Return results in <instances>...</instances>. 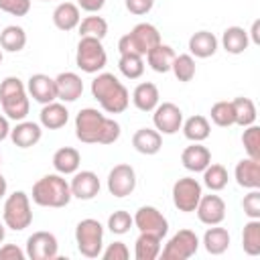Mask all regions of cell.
<instances>
[{
  "mask_svg": "<svg viewBox=\"0 0 260 260\" xmlns=\"http://www.w3.org/2000/svg\"><path fill=\"white\" fill-rule=\"evenodd\" d=\"M2 221L6 228H10L14 232H22L32 223L30 197L24 191H14L4 199Z\"/></svg>",
  "mask_w": 260,
  "mask_h": 260,
  "instance_id": "cell-6",
  "label": "cell"
},
{
  "mask_svg": "<svg viewBox=\"0 0 260 260\" xmlns=\"http://www.w3.org/2000/svg\"><path fill=\"white\" fill-rule=\"evenodd\" d=\"M234 179L244 189H260V160L258 158H242L234 169Z\"/></svg>",
  "mask_w": 260,
  "mask_h": 260,
  "instance_id": "cell-20",
  "label": "cell"
},
{
  "mask_svg": "<svg viewBox=\"0 0 260 260\" xmlns=\"http://www.w3.org/2000/svg\"><path fill=\"white\" fill-rule=\"evenodd\" d=\"M8 136H10V120L4 114H0V142L6 140Z\"/></svg>",
  "mask_w": 260,
  "mask_h": 260,
  "instance_id": "cell-49",
  "label": "cell"
},
{
  "mask_svg": "<svg viewBox=\"0 0 260 260\" xmlns=\"http://www.w3.org/2000/svg\"><path fill=\"white\" fill-rule=\"evenodd\" d=\"M55 85H57V100H61L63 104H71L75 100L81 98L83 93V81L77 73L73 71H63L55 77Z\"/></svg>",
  "mask_w": 260,
  "mask_h": 260,
  "instance_id": "cell-18",
  "label": "cell"
},
{
  "mask_svg": "<svg viewBox=\"0 0 260 260\" xmlns=\"http://www.w3.org/2000/svg\"><path fill=\"white\" fill-rule=\"evenodd\" d=\"M250 45L248 30L242 26H228L221 35V47L230 55H242Z\"/></svg>",
  "mask_w": 260,
  "mask_h": 260,
  "instance_id": "cell-29",
  "label": "cell"
},
{
  "mask_svg": "<svg viewBox=\"0 0 260 260\" xmlns=\"http://www.w3.org/2000/svg\"><path fill=\"white\" fill-rule=\"evenodd\" d=\"M4 238H6V225H4V221H0V244L4 242Z\"/></svg>",
  "mask_w": 260,
  "mask_h": 260,
  "instance_id": "cell-52",
  "label": "cell"
},
{
  "mask_svg": "<svg viewBox=\"0 0 260 260\" xmlns=\"http://www.w3.org/2000/svg\"><path fill=\"white\" fill-rule=\"evenodd\" d=\"M51 162H53L55 173H59V175H63V177H65V175H73L75 171H79L81 154H79V150L73 148V146H61V148L55 150Z\"/></svg>",
  "mask_w": 260,
  "mask_h": 260,
  "instance_id": "cell-26",
  "label": "cell"
},
{
  "mask_svg": "<svg viewBox=\"0 0 260 260\" xmlns=\"http://www.w3.org/2000/svg\"><path fill=\"white\" fill-rule=\"evenodd\" d=\"M171 71L175 73V77H177L179 81H183V83L191 81V79L195 77V71H197V67H195V57L189 55V53L175 55L173 65H171Z\"/></svg>",
  "mask_w": 260,
  "mask_h": 260,
  "instance_id": "cell-38",
  "label": "cell"
},
{
  "mask_svg": "<svg viewBox=\"0 0 260 260\" xmlns=\"http://www.w3.org/2000/svg\"><path fill=\"white\" fill-rule=\"evenodd\" d=\"M230 242H232L230 232H228L225 228H219V223H217V225H209V228L205 230V234H203V240H201L205 252L211 254V256L223 254V252L230 248Z\"/></svg>",
  "mask_w": 260,
  "mask_h": 260,
  "instance_id": "cell-27",
  "label": "cell"
},
{
  "mask_svg": "<svg viewBox=\"0 0 260 260\" xmlns=\"http://www.w3.org/2000/svg\"><path fill=\"white\" fill-rule=\"evenodd\" d=\"M26 91L28 95L39 102L41 106L49 104V102H55L57 100V85H55V77H49L45 73H35L28 77V83H26Z\"/></svg>",
  "mask_w": 260,
  "mask_h": 260,
  "instance_id": "cell-17",
  "label": "cell"
},
{
  "mask_svg": "<svg viewBox=\"0 0 260 260\" xmlns=\"http://www.w3.org/2000/svg\"><path fill=\"white\" fill-rule=\"evenodd\" d=\"M132 225H134V219H132V215H130L128 211H124V209H116V211L110 213V217H108V230H110L112 234H116V236L128 234Z\"/></svg>",
  "mask_w": 260,
  "mask_h": 260,
  "instance_id": "cell-42",
  "label": "cell"
},
{
  "mask_svg": "<svg viewBox=\"0 0 260 260\" xmlns=\"http://www.w3.org/2000/svg\"><path fill=\"white\" fill-rule=\"evenodd\" d=\"M152 124L160 134H175L183 126V112L177 104L162 102L152 110Z\"/></svg>",
  "mask_w": 260,
  "mask_h": 260,
  "instance_id": "cell-13",
  "label": "cell"
},
{
  "mask_svg": "<svg viewBox=\"0 0 260 260\" xmlns=\"http://www.w3.org/2000/svg\"><path fill=\"white\" fill-rule=\"evenodd\" d=\"M79 37H93V39H104L108 35V22L104 16H98V14H89L85 16L79 24Z\"/></svg>",
  "mask_w": 260,
  "mask_h": 260,
  "instance_id": "cell-37",
  "label": "cell"
},
{
  "mask_svg": "<svg viewBox=\"0 0 260 260\" xmlns=\"http://www.w3.org/2000/svg\"><path fill=\"white\" fill-rule=\"evenodd\" d=\"M209 116H211V122L219 128H230L236 124V116H234V106L232 102H215L209 110Z\"/></svg>",
  "mask_w": 260,
  "mask_h": 260,
  "instance_id": "cell-40",
  "label": "cell"
},
{
  "mask_svg": "<svg viewBox=\"0 0 260 260\" xmlns=\"http://www.w3.org/2000/svg\"><path fill=\"white\" fill-rule=\"evenodd\" d=\"M81 22V12H79V6L73 4V2H61L55 6L53 10V24L59 28V30H73L77 28V24Z\"/></svg>",
  "mask_w": 260,
  "mask_h": 260,
  "instance_id": "cell-28",
  "label": "cell"
},
{
  "mask_svg": "<svg viewBox=\"0 0 260 260\" xmlns=\"http://www.w3.org/2000/svg\"><path fill=\"white\" fill-rule=\"evenodd\" d=\"M132 146L140 154H156L162 148V134L154 128H138L132 134Z\"/></svg>",
  "mask_w": 260,
  "mask_h": 260,
  "instance_id": "cell-23",
  "label": "cell"
},
{
  "mask_svg": "<svg viewBox=\"0 0 260 260\" xmlns=\"http://www.w3.org/2000/svg\"><path fill=\"white\" fill-rule=\"evenodd\" d=\"M6 191H8V183H6V179H4L2 173H0V199L6 197Z\"/></svg>",
  "mask_w": 260,
  "mask_h": 260,
  "instance_id": "cell-51",
  "label": "cell"
},
{
  "mask_svg": "<svg viewBox=\"0 0 260 260\" xmlns=\"http://www.w3.org/2000/svg\"><path fill=\"white\" fill-rule=\"evenodd\" d=\"M26 45V32L18 24H8L0 30V47L8 53H18Z\"/></svg>",
  "mask_w": 260,
  "mask_h": 260,
  "instance_id": "cell-33",
  "label": "cell"
},
{
  "mask_svg": "<svg viewBox=\"0 0 260 260\" xmlns=\"http://www.w3.org/2000/svg\"><path fill=\"white\" fill-rule=\"evenodd\" d=\"M104 4H106V0H77V6L85 12H89V14L100 12L104 8Z\"/></svg>",
  "mask_w": 260,
  "mask_h": 260,
  "instance_id": "cell-48",
  "label": "cell"
},
{
  "mask_svg": "<svg viewBox=\"0 0 260 260\" xmlns=\"http://www.w3.org/2000/svg\"><path fill=\"white\" fill-rule=\"evenodd\" d=\"M39 124L47 130H59L69 122V110L61 102H49L41 108Z\"/></svg>",
  "mask_w": 260,
  "mask_h": 260,
  "instance_id": "cell-24",
  "label": "cell"
},
{
  "mask_svg": "<svg viewBox=\"0 0 260 260\" xmlns=\"http://www.w3.org/2000/svg\"><path fill=\"white\" fill-rule=\"evenodd\" d=\"M75 244L81 256L98 258L104 250V225L93 217L81 219L75 225Z\"/></svg>",
  "mask_w": 260,
  "mask_h": 260,
  "instance_id": "cell-7",
  "label": "cell"
},
{
  "mask_svg": "<svg viewBox=\"0 0 260 260\" xmlns=\"http://www.w3.org/2000/svg\"><path fill=\"white\" fill-rule=\"evenodd\" d=\"M258 28H260V20H254V22H252V30L248 32V39H250L254 45H258V43H260V37H258Z\"/></svg>",
  "mask_w": 260,
  "mask_h": 260,
  "instance_id": "cell-50",
  "label": "cell"
},
{
  "mask_svg": "<svg viewBox=\"0 0 260 260\" xmlns=\"http://www.w3.org/2000/svg\"><path fill=\"white\" fill-rule=\"evenodd\" d=\"M160 242H162L160 238L140 232V236L134 242V258L136 260H154V258H158Z\"/></svg>",
  "mask_w": 260,
  "mask_h": 260,
  "instance_id": "cell-32",
  "label": "cell"
},
{
  "mask_svg": "<svg viewBox=\"0 0 260 260\" xmlns=\"http://www.w3.org/2000/svg\"><path fill=\"white\" fill-rule=\"evenodd\" d=\"M134 219V225L138 232H144V234H152L156 238H165L169 234V221L167 217L154 207V205H142L136 209V213L132 215Z\"/></svg>",
  "mask_w": 260,
  "mask_h": 260,
  "instance_id": "cell-11",
  "label": "cell"
},
{
  "mask_svg": "<svg viewBox=\"0 0 260 260\" xmlns=\"http://www.w3.org/2000/svg\"><path fill=\"white\" fill-rule=\"evenodd\" d=\"M26 252L18 248L16 244H4L0 246V260H24Z\"/></svg>",
  "mask_w": 260,
  "mask_h": 260,
  "instance_id": "cell-46",
  "label": "cell"
},
{
  "mask_svg": "<svg viewBox=\"0 0 260 260\" xmlns=\"http://www.w3.org/2000/svg\"><path fill=\"white\" fill-rule=\"evenodd\" d=\"M0 10L12 16H24L30 10V0H0Z\"/></svg>",
  "mask_w": 260,
  "mask_h": 260,
  "instance_id": "cell-45",
  "label": "cell"
},
{
  "mask_svg": "<svg viewBox=\"0 0 260 260\" xmlns=\"http://www.w3.org/2000/svg\"><path fill=\"white\" fill-rule=\"evenodd\" d=\"M160 32L154 24L150 22H138L130 32H126L124 37H120L118 41V51L120 55L124 53H136L146 57V53L150 49H154L156 45H160Z\"/></svg>",
  "mask_w": 260,
  "mask_h": 260,
  "instance_id": "cell-5",
  "label": "cell"
},
{
  "mask_svg": "<svg viewBox=\"0 0 260 260\" xmlns=\"http://www.w3.org/2000/svg\"><path fill=\"white\" fill-rule=\"evenodd\" d=\"M181 130H183L185 138L191 140V142H203V140L209 138V134H211L209 120H207L205 116H201V114H195V116L187 118V120L183 122Z\"/></svg>",
  "mask_w": 260,
  "mask_h": 260,
  "instance_id": "cell-31",
  "label": "cell"
},
{
  "mask_svg": "<svg viewBox=\"0 0 260 260\" xmlns=\"http://www.w3.org/2000/svg\"><path fill=\"white\" fill-rule=\"evenodd\" d=\"M0 104H2V114L8 120L20 122L28 116L30 100H28L26 85L20 77L8 75V77L2 79V83H0Z\"/></svg>",
  "mask_w": 260,
  "mask_h": 260,
  "instance_id": "cell-4",
  "label": "cell"
},
{
  "mask_svg": "<svg viewBox=\"0 0 260 260\" xmlns=\"http://www.w3.org/2000/svg\"><path fill=\"white\" fill-rule=\"evenodd\" d=\"M242 209L248 219H260V189H248L242 199Z\"/></svg>",
  "mask_w": 260,
  "mask_h": 260,
  "instance_id": "cell-43",
  "label": "cell"
},
{
  "mask_svg": "<svg viewBox=\"0 0 260 260\" xmlns=\"http://www.w3.org/2000/svg\"><path fill=\"white\" fill-rule=\"evenodd\" d=\"M120 132V124L95 108H83L75 116V136L83 144H114Z\"/></svg>",
  "mask_w": 260,
  "mask_h": 260,
  "instance_id": "cell-1",
  "label": "cell"
},
{
  "mask_svg": "<svg viewBox=\"0 0 260 260\" xmlns=\"http://www.w3.org/2000/svg\"><path fill=\"white\" fill-rule=\"evenodd\" d=\"M32 201L41 207H65L69 205V201L73 199L69 183L63 175L59 173H49L45 177H41L35 185H32Z\"/></svg>",
  "mask_w": 260,
  "mask_h": 260,
  "instance_id": "cell-3",
  "label": "cell"
},
{
  "mask_svg": "<svg viewBox=\"0 0 260 260\" xmlns=\"http://www.w3.org/2000/svg\"><path fill=\"white\" fill-rule=\"evenodd\" d=\"M69 189H71V195L75 199L89 201L95 195H100L102 185H100V179L93 171H75L73 179L69 181Z\"/></svg>",
  "mask_w": 260,
  "mask_h": 260,
  "instance_id": "cell-16",
  "label": "cell"
},
{
  "mask_svg": "<svg viewBox=\"0 0 260 260\" xmlns=\"http://www.w3.org/2000/svg\"><path fill=\"white\" fill-rule=\"evenodd\" d=\"M118 69H120V73H122L126 79H138V77L144 73L142 55H136V53H124V55H120Z\"/></svg>",
  "mask_w": 260,
  "mask_h": 260,
  "instance_id": "cell-39",
  "label": "cell"
},
{
  "mask_svg": "<svg viewBox=\"0 0 260 260\" xmlns=\"http://www.w3.org/2000/svg\"><path fill=\"white\" fill-rule=\"evenodd\" d=\"M104 260H128V256H130V250H128V246L124 244V242H112V244H108L104 250H102V254H100Z\"/></svg>",
  "mask_w": 260,
  "mask_h": 260,
  "instance_id": "cell-44",
  "label": "cell"
},
{
  "mask_svg": "<svg viewBox=\"0 0 260 260\" xmlns=\"http://www.w3.org/2000/svg\"><path fill=\"white\" fill-rule=\"evenodd\" d=\"M217 47H219V41L209 30H197L189 37V55H193L197 59L213 57Z\"/></svg>",
  "mask_w": 260,
  "mask_h": 260,
  "instance_id": "cell-22",
  "label": "cell"
},
{
  "mask_svg": "<svg viewBox=\"0 0 260 260\" xmlns=\"http://www.w3.org/2000/svg\"><path fill=\"white\" fill-rule=\"evenodd\" d=\"M43 136V126L30 120H20L16 122L14 128H10V140L18 148H30L35 146Z\"/></svg>",
  "mask_w": 260,
  "mask_h": 260,
  "instance_id": "cell-19",
  "label": "cell"
},
{
  "mask_svg": "<svg viewBox=\"0 0 260 260\" xmlns=\"http://www.w3.org/2000/svg\"><path fill=\"white\" fill-rule=\"evenodd\" d=\"M41 2H51V0H41Z\"/></svg>",
  "mask_w": 260,
  "mask_h": 260,
  "instance_id": "cell-54",
  "label": "cell"
},
{
  "mask_svg": "<svg viewBox=\"0 0 260 260\" xmlns=\"http://www.w3.org/2000/svg\"><path fill=\"white\" fill-rule=\"evenodd\" d=\"M230 177H228V169L219 162H209L203 169V185L211 191H221L225 189Z\"/></svg>",
  "mask_w": 260,
  "mask_h": 260,
  "instance_id": "cell-35",
  "label": "cell"
},
{
  "mask_svg": "<svg viewBox=\"0 0 260 260\" xmlns=\"http://www.w3.org/2000/svg\"><path fill=\"white\" fill-rule=\"evenodd\" d=\"M242 144H244V150L250 158H258L260 160V128L256 124H250L244 128V134H242Z\"/></svg>",
  "mask_w": 260,
  "mask_h": 260,
  "instance_id": "cell-41",
  "label": "cell"
},
{
  "mask_svg": "<svg viewBox=\"0 0 260 260\" xmlns=\"http://www.w3.org/2000/svg\"><path fill=\"white\" fill-rule=\"evenodd\" d=\"M154 6V0H126V8L128 12L136 14V16H142L146 12H150Z\"/></svg>",
  "mask_w": 260,
  "mask_h": 260,
  "instance_id": "cell-47",
  "label": "cell"
},
{
  "mask_svg": "<svg viewBox=\"0 0 260 260\" xmlns=\"http://www.w3.org/2000/svg\"><path fill=\"white\" fill-rule=\"evenodd\" d=\"M2 57H4V55H2V49H0V63H2Z\"/></svg>",
  "mask_w": 260,
  "mask_h": 260,
  "instance_id": "cell-53",
  "label": "cell"
},
{
  "mask_svg": "<svg viewBox=\"0 0 260 260\" xmlns=\"http://www.w3.org/2000/svg\"><path fill=\"white\" fill-rule=\"evenodd\" d=\"M181 162L191 173H203V169L211 162V152L201 142H193V144H189V146L183 148Z\"/></svg>",
  "mask_w": 260,
  "mask_h": 260,
  "instance_id": "cell-21",
  "label": "cell"
},
{
  "mask_svg": "<svg viewBox=\"0 0 260 260\" xmlns=\"http://www.w3.org/2000/svg\"><path fill=\"white\" fill-rule=\"evenodd\" d=\"M171 195H173V203L179 211L191 213V211H195V207L203 195V187L195 177H181L175 181Z\"/></svg>",
  "mask_w": 260,
  "mask_h": 260,
  "instance_id": "cell-10",
  "label": "cell"
},
{
  "mask_svg": "<svg viewBox=\"0 0 260 260\" xmlns=\"http://www.w3.org/2000/svg\"><path fill=\"white\" fill-rule=\"evenodd\" d=\"M75 63L83 73H100L108 63V55L102 41L93 37H79Z\"/></svg>",
  "mask_w": 260,
  "mask_h": 260,
  "instance_id": "cell-8",
  "label": "cell"
},
{
  "mask_svg": "<svg viewBox=\"0 0 260 260\" xmlns=\"http://www.w3.org/2000/svg\"><path fill=\"white\" fill-rule=\"evenodd\" d=\"M232 106H234V116H236V124H238V126L246 128V126H250V124H256L258 112H256V104H254L250 98L240 95V98L232 100Z\"/></svg>",
  "mask_w": 260,
  "mask_h": 260,
  "instance_id": "cell-34",
  "label": "cell"
},
{
  "mask_svg": "<svg viewBox=\"0 0 260 260\" xmlns=\"http://www.w3.org/2000/svg\"><path fill=\"white\" fill-rule=\"evenodd\" d=\"M175 49L171 47V45H156L154 49H150L148 53H146V61H148V65H150V69L152 71H156V73H167V71H171V65H173V59H175Z\"/></svg>",
  "mask_w": 260,
  "mask_h": 260,
  "instance_id": "cell-30",
  "label": "cell"
},
{
  "mask_svg": "<svg viewBox=\"0 0 260 260\" xmlns=\"http://www.w3.org/2000/svg\"><path fill=\"white\" fill-rule=\"evenodd\" d=\"M91 95L108 114H122L130 104V91L126 85L108 71H102L91 79Z\"/></svg>",
  "mask_w": 260,
  "mask_h": 260,
  "instance_id": "cell-2",
  "label": "cell"
},
{
  "mask_svg": "<svg viewBox=\"0 0 260 260\" xmlns=\"http://www.w3.org/2000/svg\"><path fill=\"white\" fill-rule=\"evenodd\" d=\"M199 244L201 242L193 230H179L169 238L158 256H162V260H187L197 254Z\"/></svg>",
  "mask_w": 260,
  "mask_h": 260,
  "instance_id": "cell-9",
  "label": "cell"
},
{
  "mask_svg": "<svg viewBox=\"0 0 260 260\" xmlns=\"http://www.w3.org/2000/svg\"><path fill=\"white\" fill-rule=\"evenodd\" d=\"M197 219L205 225H217L225 219V201L219 195H201L195 207Z\"/></svg>",
  "mask_w": 260,
  "mask_h": 260,
  "instance_id": "cell-15",
  "label": "cell"
},
{
  "mask_svg": "<svg viewBox=\"0 0 260 260\" xmlns=\"http://www.w3.org/2000/svg\"><path fill=\"white\" fill-rule=\"evenodd\" d=\"M26 256L30 260H55L59 252V242L51 232H35L26 240Z\"/></svg>",
  "mask_w": 260,
  "mask_h": 260,
  "instance_id": "cell-14",
  "label": "cell"
},
{
  "mask_svg": "<svg viewBox=\"0 0 260 260\" xmlns=\"http://www.w3.org/2000/svg\"><path fill=\"white\" fill-rule=\"evenodd\" d=\"M0 165H2V156H0Z\"/></svg>",
  "mask_w": 260,
  "mask_h": 260,
  "instance_id": "cell-55",
  "label": "cell"
},
{
  "mask_svg": "<svg viewBox=\"0 0 260 260\" xmlns=\"http://www.w3.org/2000/svg\"><path fill=\"white\" fill-rule=\"evenodd\" d=\"M134 189H136V171H134V167H130L126 162H120L108 173V191H110V195L122 199V197L132 195Z\"/></svg>",
  "mask_w": 260,
  "mask_h": 260,
  "instance_id": "cell-12",
  "label": "cell"
},
{
  "mask_svg": "<svg viewBox=\"0 0 260 260\" xmlns=\"http://www.w3.org/2000/svg\"><path fill=\"white\" fill-rule=\"evenodd\" d=\"M242 248L248 256L260 254V219H248L242 232Z\"/></svg>",
  "mask_w": 260,
  "mask_h": 260,
  "instance_id": "cell-36",
  "label": "cell"
},
{
  "mask_svg": "<svg viewBox=\"0 0 260 260\" xmlns=\"http://www.w3.org/2000/svg\"><path fill=\"white\" fill-rule=\"evenodd\" d=\"M132 104L140 112H152L160 104V93L158 87L152 81H142L134 87L132 91Z\"/></svg>",
  "mask_w": 260,
  "mask_h": 260,
  "instance_id": "cell-25",
  "label": "cell"
}]
</instances>
